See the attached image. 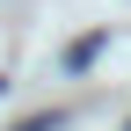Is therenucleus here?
Segmentation results:
<instances>
[{"label":"nucleus","instance_id":"nucleus-1","mask_svg":"<svg viewBox=\"0 0 131 131\" xmlns=\"http://www.w3.org/2000/svg\"><path fill=\"white\" fill-rule=\"evenodd\" d=\"M66 117H58V109H44V117H22V124H15V131H58Z\"/></svg>","mask_w":131,"mask_h":131}]
</instances>
